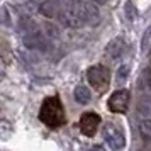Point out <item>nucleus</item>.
I'll return each mask as SVG.
<instances>
[{
    "instance_id": "6e6552de",
    "label": "nucleus",
    "mask_w": 151,
    "mask_h": 151,
    "mask_svg": "<svg viewBox=\"0 0 151 151\" xmlns=\"http://www.w3.org/2000/svg\"><path fill=\"white\" fill-rule=\"evenodd\" d=\"M126 49H127V44H126V41L122 37H114L105 46V56L110 61H117V60H121L126 55Z\"/></svg>"
},
{
    "instance_id": "4468645a",
    "label": "nucleus",
    "mask_w": 151,
    "mask_h": 151,
    "mask_svg": "<svg viewBox=\"0 0 151 151\" xmlns=\"http://www.w3.org/2000/svg\"><path fill=\"white\" fill-rule=\"evenodd\" d=\"M129 76V65H122L121 68L117 70V82L119 83H124Z\"/></svg>"
},
{
    "instance_id": "1a4fd4ad",
    "label": "nucleus",
    "mask_w": 151,
    "mask_h": 151,
    "mask_svg": "<svg viewBox=\"0 0 151 151\" xmlns=\"http://www.w3.org/2000/svg\"><path fill=\"white\" fill-rule=\"evenodd\" d=\"M63 7L65 5L60 4L58 0H44V2L39 4V12H41V15L51 19V17H58V14L61 12Z\"/></svg>"
},
{
    "instance_id": "dca6fc26",
    "label": "nucleus",
    "mask_w": 151,
    "mask_h": 151,
    "mask_svg": "<svg viewBox=\"0 0 151 151\" xmlns=\"http://www.w3.org/2000/svg\"><path fill=\"white\" fill-rule=\"evenodd\" d=\"M0 131H2V139H7L9 136H10V132H12V129H10V124L7 122V121H2L0 122Z\"/></svg>"
},
{
    "instance_id": "f8f14e48",
    "label": "nucleus",
    "mask_w": 151,
    "mask_h": 151,
    "mask_svg": "<svg viewBox=\"0 0 151 151\" xmlns=\"http://www.w3.org/2000/svg\"><path fill=\"white\" fill-rule=\"evenodd\" d=\"M139 131H141V134H143L144 139H151V117H146V119L141 121Z\"/></svg>"
},
{
    "instance_id": "aec40b11",
    "label": "nucleus",
    "mask_w": 151,
    "mask_h": 151,
    "mask_svg": "<svg viewBox=\"0 0 151 151\" xmlns=\"http://www.w3.org/2000/svg\"><path fill=\"white\" fill-rule=\"evenodd\" d=\"M93 2H95V4H105L107 0H93Z\"/></svg>"
},
{
    "instance_id": "f03ea898",
    "label": "nucleus",
    "mask_w": 151,
    "mask_h": 151,
    "mask_svg": "<svg viewBox=\"0 0 151 151\" xmlns=\"http://www.w3.org/2000/svg\"><path fill=\"white\" fill-rule=\"evenodd\" d=\"M58 21L61 22L63 26L71 29H78L88 24L87 22V15H85V9H83V2L80 4H70L65 5L61 9V12L58 14Z\"/></svg>"
},
{
    "instance_id": "f3484780",
    "label": "nucleus",
    "mask_w": 151,
    "mask_h": 151,
    "mask_svg": "<svg viewBox=\"0 0 151 151\" xmlns=\"http://www.w3.org/2000/svg\"><path fill=\"white\" fill-rule=\"evenodd\" d=\"M2 17H4V24L7 26V22H9V14H7V9H5V7L2 9Z\"/></svg>"
},
{
    "instance_id": "9b49d317",
    "label": "nucleus",
    "mask_w": 151,
    "mask_h": 151,
    "mask_svg": "<svg viewBox=\"0 0 151 151\" xmlns=\"http://www.w3.org/2000/svg\"><path fill=\"white\" fill-rule=\"evenodd\" d=\"M73 95H75L76 102L82 104V105H85V104H88L92 100V93H90L88 87H85V85H78L75 88V92H73Z\"/></svg>"
},
{
    "instance_id": "6ab92c4d",
    "label": "nucleus",
    "mask_w": 151,
    "mask_h": 151,
    "mask_svg": "<svg viewBox=\"0 0 151 151\" xmlns=\"http://www.w3.org/2000/svg\"><path fill=\"white\" fill-rule=\"evenodd\" d=\"M88 151H105V150H104L102 146H93V148H90Z\"/></svg>"
},
{
    "instance_id": "9d476101",
    "label": "nucleus",
    "mask_w": 151,
    "mask_h": 151,
    "mask_svg": "<svg viewBox=\"0 0 151 151\" xmlns=\"http://www.w3.org/2000/svg\"><path fill=\"white\" fill-rule=\"evenodd\" d=\"M83 9H85V15H87V22L88 24H95L100 21V10L95 4L92 2H83Z\"/></svg>"
},
{
    "instance_id": "2eb2a0df",
    "label": "nucleus",
    "mask_w": 151,
    "mask_h": 151,
    "mask_svg": "<svg viewBox=\"0 0 151 151\" xmlns=\"http://www.w3.org/2000/svg\"><path fill=\"white\" fill-rule=\"evenodd\" d=\"M124 12H126V15H127V19H134L137 15V9L132 5V2H126V5H124Z\"/></svg>"
},
{
    "instance_id": "423d86ee",
    "label": "nucleus",
    "mask_w": 151,
    "mask_h": 151,
    "mask_svg": "<svg viewBox=\"0 0 151 151\" xmlns=\"http://www.w3.org/2000/svg\"><path fill=\"white\" fill-rule=\"evenodd\" d=\"M129 102H131L129 90H126V88L116 90V92L109 97L107 107H109V110L114 112V114H126L127 109H129Z\"/></svg>"
},
{
    "instance_id": "a211bd4d",
    "label": "nucleus",
    "mask_w": 151,
    "mask_h": 151,
    "mask_svg": "<svg viewBox=\"0 0 151 151\" xmlns=\"http://www.w3.org/2000/svg\"><path fill=\"white\" fill-rule=\"evenodd\" d=\"M146 78H148V87L151 88V70H148V73H146Z\"/></svg>"
},
{
    "instance_id": "ddd939ff",
    "label": "nucleus",
    "mask_w": 151,
    "mask_h": 151,
    "mask_svg": "<svg viewBox=\"0 0 151 151\" xmlns=\"http://www.w3.org/2000/svg\"><path fill=\"white\" fill-rule=\"evenodd\" d=\"M139 112L150 117V114H151V95H144L143 99H141V102H139Z\"/></svg>"
},
{
    "instance_id": "20e7f679",
    "label": "nucleus",
    "mask_w": 151,
    "mask_h": 151,
    "mask_svg": "<svg viewBox=\"0 0 151 151\" xmlns=\"http://www.w3.org/2000/svg\"><path fill=\"white\" fill-rule=\"evenodd\" d=\"M24 46L27 49H32V51H46L49 46V41L46 34L36 26L31 31L24 32Z\"/></svg>"
},
{
    "instance_id": "f257e3e1",
    "label": "nucleus",
    "mask_w": 151,
    "mask_h": 151,
    "mask_svg": "<svg viewBox=\"0 0 151 151\" xmlns=\"http://www.w3.org/2000/svg\"><path fill=\"white\" fill-rule=\"evenodd\" d=\"M39 121L46 124L49 129H58L66 122L65 109H63L60 97L55 95L44 99V102L41 104V109H39Z\"/></svg>"
},
{
    "instance_id": "7ed1b4c3",
    "label": "nucleus",
    "mask_w": 151,
    "mask_h": 151,
    "mask_svg": "<svg viewBox=\"0 0 151 151\" xmlns=\"http://www.w3.org/2000/svg\"><path fill=\"white\" fill-rule=\"evenodd\" d=\"M87 78H88V83L99 92H104V90L109 87L110 82V73L109 70L105 68L104 65H95V66H90L88 71H87Z\"/></svg>"
},
{
    "instance_id": "0eeeda50",
    "label": "nucleus",
    "mask_w": 151,
    "mask_h": 151,
    "mask_svg": "<svg viewBox=\"0 0 151 151\" xmlns=\"http://www.w3.org/2000/svg\"><path fill=\"white\" fill-rule=\"evenodd\" d=\"M99 126H100V116L95 114V112H85V114H82L80 122H78V127L82 131V134L87 137L93 136L97 132V129H99Z\"/></svg>"
},
{
    "instance_id": "39448f33",
    "label": "nucleus",
    "mask_w": 151,
    "mask_h": 151,
    "mask_svg": "<svg viewBox=\"0 0 151 151\" xmlns=\"http://www.w3.org/2000/svg\"><path fill=\"white\" fill-rule=\"evenodd\" d=\"M104 139L112 150H122L126 146V137H124L122 129L114 122H109L104 126Z\"/></svg>"
}]
</instances>
